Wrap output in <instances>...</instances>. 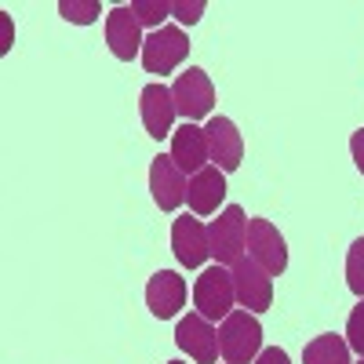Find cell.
<instances>
[{"label": "cell", "instance_id": "23", "mask_svg": "<svg viewBox=\"0 0 364 364\" xmlns=\"http://www.w3.org/2000/svg\"><path fill=\"white\" fill-rule=\"evenodd\" d=\"M255 364H291V360H288V353H284L281 346H266V350L255 357Z\"/></svg>", "mask_w": 364, "mask_h": 364}, {"label": "cell", "instance_id": "26", "mask_svg": "<svg viewBox=\"0 0 364 364\" xmlns=\"http://www.w3.org/2000/svg\"><path fill=\"white\" fill-rule=\"evenodd\" d=\"M357 364H364V357H360V360H357Z\"/></svg>", "mask_w": 364, "mask_h": 364}, {"label": "cell", "instance_id": "14", "mask_svg": "<svg viewBox=\"0 0 364 364\" xmlns=\"http://www.w3.org/2000/svg\"><path fill=\"white\" fill-rule=\"evenodd\" d=\"M186 186H190L186 175L175 168V161L168 154L154 157V164H149V193H154L161 211H175L182 200H186Z\"/></svg>", "mask_w": 364, "mask_h": 364}, {"label": "cell", "instance_id": "12", "mask_svg": "<svg viewBox=\"0 0 364 364\" xmlns=\"http://www.w3.org/2000/svg\"><path fill=\"white\" fill-rule=\"evenodd\" d=\"M182 302H186V277H178L175 269H157L146 284V306L157 321H171Z\"/></svg>", "mask_w": 364, "mask_h": 364}, {"label": "cell", "instance_id": "17", "mask_svg": "<svg viewBox=\"0 0 364 364\" xmlns=\"http://www.w3.org/2000/svg\"><path fill=\"white\" fill-rule=\"evenodd\" d=\"M302 364H353L343 336H317L302 350Z\"/></svg>", "mask_w": 364, "mask_h": 364}, {"label": "cell", "instance_id": "11", "mask_svg": "<svg viewBox=\"0 0 364 364\" xmlns=\"http://www.w3.org/2000/svg\"><path fill=\"white\" fill-rule=\"evenodd\" d=\"M106 44L120 63H132L135 55H142V22L135 18L132 4H120L106 15Z\"/></svg>", "mask_w": 364, "mask_h": 364}, {"label": "cell", "instance_id": "13", "mask_svg": "<svg viewBox=\"0 0 364 364\" xmlns=\"http://www.w3.org/2000/svg\"><path fill=\"white\" fill-rule=\"evenodd\" d=\"M139 109H142V124L146 135L154 139H168L175 135V102H171V87L164 84H146L142 95H139Z\"/></svg>", "mask_w": 364, "mask_h": 364}, {"label": "cell", "instance_id": "9", "mask_svg": "<svg viewBox=\"0 0 364 364\" xmlns=\"http://www.w3.org/2000/svg\"><path fill=\"white\" fill-rule=\"evenodd\" d=\"M171 252L186 269H200L211 259V240H208V226L200 219L182 215L171 223Z\"/></svg>", "mask_w": 364, "mask_h": 364}, {"label": "cell", "instance_id": "4", "mask_svg": "<svg viewBox=\"0 0 364 364\" xmlns=\"http://www.w3.org/2000/svg\"><path fill=\"white\" fill-rule=\"evenodd\" d=\"M171 102H175L178 117H186V124H197V120L211 117V106H215V84H211V77L204 70L190 66L186 73L175 77Z\"/></svg>", "mask_w": 364, "mask_h": 364}, {"label": "cell", "instance_id": "20", "mask_svg": "<svg viewBox=\"0 0 364 364\" xmlns=\"http://www.w3.org/2000/svg\"><path fill=\"white\" fill-rule=\"evenodd\" d=\"M132 11H135V18H139L142 26L161 29L164 18L171 15V4H168V0H132Z\"/></svg>", "mask_w": 364, "mask_h": 364}, {"label": "cell", "instance_id": "5", "mask_svg": "<svg viewBox=\"0 0 364 364\" xmlns=\"http://www.w3.org/2000/svg\"><path fill=\"white\" fill-rule=\"evenodd\" d=\"M230 273H233L237 306H245L248 314H266L273 306V277L255 259H237Z\"/></svg>", "mask_w": 364, "mask_h": 364}, {"label": "cell", "instance_id": "22", "mask_svg": "<svg viewBox=\"0 0 364 364\" xmlns=\"http://www.w3.org/2000/svg\"><path fill=\"white\" fill-rule=\"evenodd\" d=\"M171 15H175L182 26H197L200 15H204V0H175V4H171Z\"/></svg>", "mask_w": 364, "mask_h": 364}, {"label": "cell", "instance_id": "8", "mask_svg": "<svg viewBox=\"0 0 364 364\" xmlns=\"http://www.w3.org/2000/svg\"><path fill=\"white\" fill-rule=\"evenodd\" d=\"M204 135H208V157L223 175L226 171H237L240 161H245V139H240L237 124L230 117H211L204 124Z\"/></svg>", "mask_w": 364, "mask_h": 364}, {"label": "cell", "instance_id": "2", "mask_svg": "<svg viewBox=\"0 0 364 364\" xmlns=\"http://www.w3.org/2000/svg\"><path fill=\"white\" fill-rule=\"evenodd\" d=\"M208 240H211V259L219 266H233L237 259H245V248H248L245 208L240 204L223 208L219 219H211V226H208Z\"/></svg>", "mask_w": 364, "mask_h": 364}, {"label": "cell", "instance_id": "10", "mask_svg": "<svg viewBox=\"0 0 364 364\" xmlns=\"http://www.w3.org/2000/svg\"><path fill=\"white\" fill-rule=\"evenodd\" d=\"M175 343H178V350H186L197 364H215L219 360V328H211V321L200 317V314H190V317L178 321Z\"/></svg>", "mask_w": 364, "mask_h": 364}, {"label": "cell", "instance_id": "1", "mask_svg": "<svg viewBox=\"0 0 364 364\" xmlns=\"http://www.w3.org/2000/svg\"><path fill=\"white\" fill-rule=\"evenodd\" d=\"M219 353L226 364H255L262 353V324L248 310H233L219 328Z\"/></svg>", "mask_w": 364, "mask_h": 364}, {"label": "cell", "instance_id": "21", "mask_svg": "<svg viewBox=\"0 0 364 364\" xmlns=\"http://www.w3.org/2000/svg\"><path fill=\"white\" fill-rule=\"evenodd\" d=\"M346 346L364 357V299L353 306V314H350V321H346Z\"/></svg>", "mask_w": 364, "mask_h": 364}, {"label": "cell", "instance_id": "7", "mask_svg": "<svg viewBox=\"0 0 364 364\" xmlns=\"http://www.w3.org/2000/svg\"><path fill=\"white\" fill-rule=\"evenodd\" d=\"M248 259H255L269 277L288 269V245L269 219H248Z\"/></svg>", "mask_w": 364, "mask_h": 364}, {"label": "cell", "instance_id": "18", "mask_svg": "<svg viewBox=\"0 0 364 364\" xmlns=\"http://www.w3.org/2000/svg\"><path fill=\"white\" fill-rule=\"evenodd\" d=\"M58 15H63L66 22H77V26H91L102 15V4L99 0H63V4H58Z\"/></svg>", "mask_w": 364, "mask_h": 364}, {"label": "cell", "instance_id": "19", "mask_svg": "<svg viewBox=\"0 0 364 364\" xmlns=\"http://www.w3.org/2000/svg\"><path fill=\"white\" fill-rule=\"evenodd\" d=\"M346 284L357 299H364V237H357L346 255Z\"/></svg>", "mask_w": 364, "mask_h": 364}, {"label": "cell", "instance_id": "3", "mask_svg": "<svg viewBox=\"0 0 364 364\" xmlns=\"http://www.w3.org/2000/svg\"><path fill=\"white\" fill-rule=\"evenodd\" d=\"M233 302H237V291H233V273L226 266H208L200 269V277L193 284V306L200 317L208 321H226L233 314Z\"/></svg>", "mask_w": 364, "mask_h": 364}, {"label": "cell", "instance_id": "24", "mask_svg": "<svg viewBox=\"0 0 364 364\" xmlns=\"http://www.w3.org/2000/svg\"><path fill=\"white\" fill-rule=\"evenodd\" d=\"M350 154H353L357 171L364 175V128H360V132H353V139H350Z\"/></svg>", "mask_w": 364, "mask_h": 364}, {"label": "cell", "instance_id": "16", "mask_svg": "<svg viewBox=\"0 0 364 364\" xmlns=\"http://www.w3.org/2000/svg\"><path fill=\"white\" fill-rule=\"evenodd\" d=\"M226 197V175L208 164L204 171L190 175V186H186V200H190V211L193 215H215L219 204Z\"/></svg>", "mask_w": 364, "mask_h": 364}, {"label": "cell", "instance_id": "15", "mask_svg": "<svg viewBox=\"0 0 364 364\" xmlns=\"http://www.w3.org/2000/svg\"><path fill=\"white\" fill-rule=\"evenodd\" d=\"M171 161H175V168L182 171V175H197V171H204L208 168V135H204V128H197V124H182V128H175V135H171V154H168Z\"/></svg>", "mask_w": 364, "mask_h": 364}, {"label": "cell", "instance_id": "25", "mask_svg": "<svg viewBox=\"0 0 364 364\" xmlns=\"http://www.w3.org/2000/svg\"><path fill=\"white\" fill-rule=\"evenodd\" d=\"M168 364H182V360H168Z\"/></svg>", "mask_w": 364, "mask_h": 364}, {"label": "cell", "instance_id": "6", "mask_svg": "<svg viewBox=\"0 0 364 364\" xmlns=\"http://www.w3.org/2000/svg\"><path fill=\"white\" fill-rule=\"evenodd\" d=\"M186 55H190V37L182 33L178 26H161V29H154V33L146 37V44H142V66H146V73L164 77V73H171Z\"/></svg>", "mask_w": 364, "mask_h": 364}]
</instances>
